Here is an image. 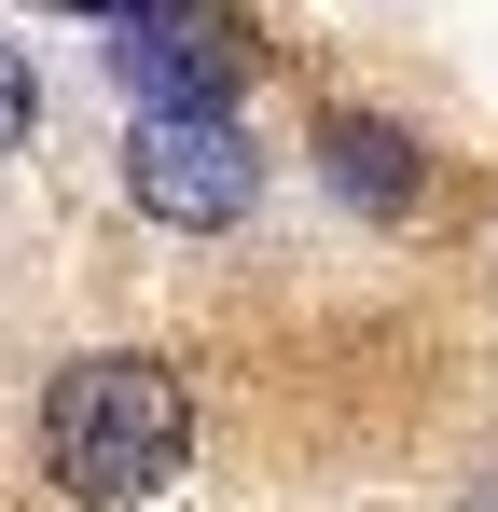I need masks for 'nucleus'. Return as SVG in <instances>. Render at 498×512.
I'll return each mask as SVG.
<instances>
[{"label": "nucleus", "mask_w": 498, "mask_h": 512, "mask_svg": "<svg viewBox=\"0 0 498 512\" xmlns=\"http://www.w3.org/2000/svg\"><path fill=\"white\" fill-rule=\"evenodd\" d=\"M42 457H56V485L97 512H139L180 485V457H194V388L166 374V360H70L56 374V402H42Z\"/></svg>", "instance_id": "obj_1"}, {"label": "nucleus", "mask_w": 498, "mask_h": 512, "mask_svg": "<svg viewBox=\"0 0 498 512\" xmlns=\"http://www.w3.org/2000/svg\"><path fill=\"white\" fill-rule=\"evenodd\" d=\"M125 194L153 222H180V236H222V222H249V194H263V153L236 139V111H139Z\"/></svg>", "instance_id": "obj_2"}, {"label": "nucleus", "mask_w": 498, "mask_h": 512, "mask_svg": "<svg viewBox=\"0 0 498 512\" xmlns=\"http://www.w3.org/2000/svg\"><path fill=\"white\" fill-rule=\"evenodd\" d=\"M111 84L139 97V111H236L249 42L208 0H125V14H111Z\"/></svg>", "instance_id": "obj_3"}, {"label": "nucleus", "mask_w": 498, "mask_h": 512, "mask_svg": "<svg viewBox=\"0 0 498 512\" xmlns=\"http://www.w3.org/2000/svg\"><path fill=\"white\" fill-rule=\"evenodd\" d=\"M319 180L360 208V222H415V194H429V153H415L388 111H319Z\"/></svg>", "instance_id": "obj_4"}, {"label": "nucleus", "mask_w": 498, "mask_h": 512, "mask_svg": "<svg viewBox=\"0 0 498 512\" xmlns=\"http://www.w3.org/2000/svg\"><path fill=\"white\" fill-rule=\"evenodd\" d=\"M28 125H42V70L0 42V153H28Z\"/></svg>", "instance_id": "obj_5"}]
</instances>
